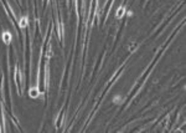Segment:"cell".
Wrapping results in <instances>:
<instances>
[{
  "instance_id": "1",
  "label": "cell",
  "mask_w": 186,
  "mask_h": 133,
  "mask_svg": "<svg viewBox=\"0 0 186 133\" xmlns=\"http://www.w3.org/2000/svg\"><path fill=\"white\" fill-rule=\"evenodd\" d=\"M1 39H3V41H4V44H5V45H10L13 36H11V34H10V31H3Z\"/></svg>"
},
{
  "instance_id": "2",
  "label": "cell",
  "mask_w": 186,
  "mask_h": 133,
  "mask_svg": "<svg viewBox=\"0 0 186 133\" xmlns=\"http://www.w3.org/2000/svg\"><path fill=\"white\" fill-rule=\"evenodd\" d=\"M18 24H19V28L21 29V30L26 29L27 26H29V18H27V16H23L21 19L18 21Z\"/></svg>"
},
{
  "instance_id": "3",
  "label": "cell",
  "mask_w": 186,
  "mask_h": 133,
  "mask_svg": "<svg viewBox=\"0 0 186 133\" xmlns=\"http://www.w3.org/2000/svg\"><path fill=\"white\" fill-rule=\"evenodd\" d=\"M125 6L124 5H122L120 8H118V10H117V14H116V18L117 19H122L123 16H124V14H125Z\"/></svg>"
}]
</instances>
